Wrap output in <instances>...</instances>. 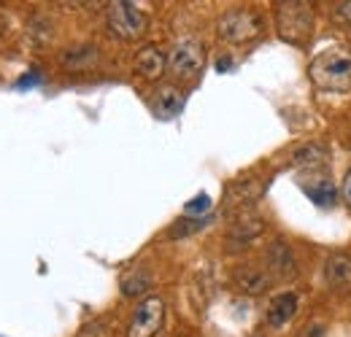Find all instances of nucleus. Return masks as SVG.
Segmentation results:
<instances>
[{
  "instance_id": "f257e3e1",
  "label": "nucleus",
  "mask_w": 351,
  "mask_h": 337,
  "mask_svg": "<svg viewBox=\"0 0 351 337\" xmlns=\"http://www.w3.org/2000/svg\"><path fill=\"white\" fill-rule=\"evenodd\" d=\"M311 79L324 92L351 89V51L343 46H332V49L322 51L311 62Z\"/></svg>"
},
{
  "instance_id": "f03ea898",
  "label": "nucleus",
  "mask_w": 351,
  "mask_h": 337,
  "mask_svg": "<svg viewBox=\"0 0 351 337\" xmlns=\"http://www.w3.org/2000/svg\"><path fill=\"white\" fill-rule=\"evenodd\" d=\"M203 65H206V49L197 41H192V38L178 41L171 49V54H168V71L181 82L197 79Z\"/></svg>"
},
{
  "instance_id": "7ed1b4c3",
  "label": "nucleus",
  "mask_w": 351,
  "mask_h": 337,
  "mask_svg": "<svg viewBox=\"0 0 351 337\" xmlns=\"http://www.w3.org/2000/svg\"><path fill=\"white\" fill-rule=\"evenodd\" d=\"M162 321H165V302L160 297H149L135 308L128 337H154L162 329Z\"/></svg>"
},
{
  "instance_id": "20e7f679",
  "label": "nucleus",
  "mask_w": 351,
  "mask_h": 337,
  "mask_svg": "<svg viewBox=\"0 0 351 337\" xmlns=\"http://www.w3.org/2000/svg\"><path fill=\"white\" fill-rule=\"evenodd\" d=\"M108 27H111L114 36L132 41V38L143 36V30H146V16H143V11L135 8L132 3H111V5H108Z\"/></svg>"
},
{
  "instance_id": "39448f33",
  "label": "nucleus",
  "mask_w": 351,
  "mask_h": 337,
  "mask_svg": "<svg viewBox=\"0 0 351 337\" xmlns=\"http://www.w3.org/2000/svg\"><path fill=\"white\" fill-rule=\"evenodd\" d=\"M263 22L252 11H230L219 19V38L227 43H246L260 36Z\"/></svg>"
},
{
  "instance_id": "423d86ee",
  "label": "nucleus",
  "mask_w": 351,
  "mask_h": 337,
  "mask_svg": "<svg viewBox=\"0 0 351 337\" xmlns=\"http://www.w3.org/2000/svg\"><path fill=\"white\" fill-rule=\"evenodd\" d=\"M168 68V57L157 49V46H143L138 54H135V71L149 79V82H157Z\"/></svg>"
},
{
  "instance_id": "0eeeda50",
  "label": "nucleus",
  "mask_w": 351,
  "mask_h": 337,
  "mask_svg": "<svg viewBox=\"0 0 351 337\" xmlns=\"http://www.w3.org/2000/svg\"><path fill=\"white\" fill-rule=\"evenodd\" d=\"M295 310H298V295H292V292L276 295L273 302H270V308H267V324L278 329V327H284L295 316Z\"/></svg>"
},
{
  "instance_id": "6e6552de",
  "label": "nucleus",
  "mask_w": 351,
  "mask_h": 337,
  "mask_svg": "<svg viewBox=\"0 0 351 337\" xmlns=\"http://www.w3.org/2000/svg\"><path fill=\"white\" fill-rule=\"evenodd\" d=\"M327 284L332 289H351V259L338 253L327 262Z\"/></svg>"
},
{
  "instance_id": "1a4fd4ad",
  "label": "nucleus",
  "mask_w": 351,
  "mask_h": 337,
  "mask_svg": "<svg viewBox=\"0 0 351 337\" xmlns=\"http://www.w3.org/2000/svg\"><path fill=\"white\" fill-rule=\"evenodd\" d=\"M181 105H184V97H181V92H178L176 86H165V89L157 92L154 111H157L160 116H176V114L181 111Z\"/></svg>"
},
{
  "instance_id": "9d476101",
  "label": "nucleus",
  "mask_w": 351,
  "mask_h": 337,
  "mask_svg": "<svg viewBox=\"0 0 351 337\" xmlns=\"http://www.w3.org/2000/svg\"><path fill=\"white\" fill-rule=\"evenodd\" d=\"M306 195L316 205H322V208H330V205H335V200H338V192H335L332 181H327V178H319L313 186H306Z\"/></svg>"
},
{
  "instance_id": "9b49d317",
  "label": "nucleus",
  "mask_w": 351,
  "mask_h": 337,
  "mask_svg": "<svg viewBox=\"0 0 351 337\" xmlns=\"http://www.w3.org/2000/svg\"><path fill=\"white\" fill-rule=\"evenodd\" d=\"M238 284H241L243 292L260 295V292H265V286H267V278H265L263 273H257V270H246V273L238 275Z\"/></svg>"
},
{
  "instance_id": "f8f14e48",
  "label": "nucleus",
  "mask_w": 351,
  "mask_h": 337,
  "mask_svg": "<svg viewBox=\"0 0 351 337\" xmlns=\"http://www.w3.org/2000/svg\"><path fill=\"white\" fill-rule=\"evenodd\" d=\"M97 57V51L92 49V46H76V49H71L65 57H62V62L65 65H71V68H82V65H87Z\"/></svg>"
},
{
  "instance_id": "ddd939ff",
  "label": "nucleus",
  "mask_w": 351,
  "mask_h": 337,
  "mask_svg": "<svg viewBox=\"0 0 351 337\" xmlns=\"http://www.w3.org/2000/svg\"><path fill=\"white\" fill-rule=\"evenodd\" d=\"M149 284H152V278H149L146 273H138V275H132V278H125V281H122V292H125L128 297H135V295H141V292H146Z\"/></svg>"
},
{
  "instance_id": "4468645a",
  "label": "nucleus",
  "mask_w": 351,
  "mask_h": 337,
  "mask_svg": "<svg viewBox=\"0 0 351 337\" xmlns=\"http://www.w3.org/2000/svg\"><path fill=\"white\" fill-rule=\"evenodd\" d=\"M322 160H324V157H322V149H316V146H308V149H300V151L295 154V162H298V165H303V168H306V165H311V168H316V165H319Z\"/></svg>"
},
{
  "instance_id": "2eb2a0df",
  "label": "nucleus",
  "mask_w": 351,
  "mask_h": 337,
  "mask_svg": "<svg viewBox=\"0 0 351 337\" xmlns=\"http://www.w3.org/2000/svg\"><path fill=\"white\" fill-rule=\"evenodd\" d=\"M208 208H211V197H208V195H197L192 203H186L184 211L192 216V213H203V211H208Z\"/></svg>"
},
{
  "instance_id": "dca6fc26",
  "label": "nucleus",
  "mask_w": 351,
  "mask_h": 337,
  "mask_svg": "<svg viewBox=\"0 0 351 337\" xmlns=\"http://www.w3.org/2000/svg\"><path fill=\"white\" fill-rule=\"evenodd\" d=\"M300 337H327V332H324V327H322V324L311 321L306 329H303V335H300Z\"/></svg>"
},
{
  "instance_id": "f3484780",
  "label": "nucleus",
  "mask_w": 351,
  "mask_h": 337,
  "mask_svg": "<svg viewBox=\"0 0 351 337\" xmlns=\"http://www.w3.org/2000/svg\"><path fill=\"white\" fill-rule=\"evenodd\" d=\"M343 203L351 208V170L346 173V178H343Z\"/></svg>"
},
{
  "instance_id": "a211bd4d",
  "label": "nucleus",
  "mask_w": 351,
  "mask_h": 337,
  "mask_svg": "<svg viewBox=\"0 0 351 337\" xmlns=\"http://www.w3.org/2000/svg\"><path fill=\"white\" fill-rule=\"evenodd\" d=\"M338 16H341L343 22H349V25H351V3H343V5H341V11H338Z\"/></svg>"
},
{
  "instance_id": "6ab92c4d",
  "label": "nucleus",
  "mask_w": 351,
  "mask_h": 337,
  "mask_svg": "<svg viewBox=\"0 0 351 337\" xmlns=\"http://www.w3.org/2000/svg\"><path fill=\"white\" fill-rule=\"evenodd\" d=\"M5 33H8V22H5V19H3V16H0V38H3V36H5Z\"/></svg>"
},
{
  "instance_id": "aec40b11",
  "label": "nucleus",
  "mask_w": 351,
  "mask_h": 337,
  "mask_svg": "<svg viewBox=\"0 0 351 337\" xmlns=\"http://www.w3.org/2000/svg\"><path fill=\"white\" fill-rule=\"evenodd\" d=\"M230 65H232V62H230V60H219V71H221V73H224V71H227V68H230Z\"/></svg>"
}]
</instances>
